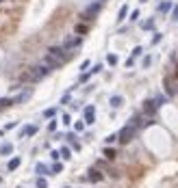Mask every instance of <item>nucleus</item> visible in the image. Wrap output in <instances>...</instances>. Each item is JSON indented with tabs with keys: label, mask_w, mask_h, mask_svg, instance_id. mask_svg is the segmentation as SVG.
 I'll return each instance as SVG.
<instances>
[{
	"label": "nucleus",
	"mask_w": 178,
	"mask_h": 188,
	"mask_svg": "<svg viewBox=\"0 0 178 188\" xmlns=\"http://www.w3.org/2000/svg\"><path fill=\"white\" fill-rule=\"evenodd\" d=\"M68 58H70V52H68L63 46H52V48L48 50V54L43 56V65H48L50 69H57V67H61V65H63Z\"/></svg>",
	"instance_id": "1"
},
{
	"label": "nucleus",
	"mask_w": 178,
	"mask_h": 188,
	"mask_svg": "<svg viewBox=\"0 0 178 188\" xmlns=\"http://www.w3.org/2000/svg\"><path fill=\"white\" fill-rule=\"evenodd\" d=\"M143 125V121H141V117H132L130 119V123H126L124 128H122L120 132H117V141L122 143V145H128V143L135 139V134H137V130Z\"/></svg>",
	"instance_id": "2"
},
{
	"label": "nucleus",
	"mask_w": 178,
	"mask_h": 188,
	"mask_svg": "<svg viewBox=\"0 0 178 188\" xmlns=\"http://www.w3.org/2000/svg\"><path fill=\"white\" fill-rule=\"evenodd\" d=\"M50 71H52V69H50L48 65H43V63H41V65H37V67H33V69L28 71V74H26V78H28L31 82H39V80H43V78H46Z\"/></svg>",
	"instance_id": "3"
},
{
	"label": "nucleus",
	"mask_w": 178,
	"mask_h": 188,
	"mask_svg": "<svg viewBox=\"0 0 178 188\" xmlns=\"http://www.w3.org/2000/svg\"><path fill=\"white\" fill-rule=\"evenodd\" d=\"M161 102H163V97L146 99V102H143V115H146V117H152V115H154V113H157V110H159Z\"/></svg>",
	"instance_id": "4"
},
{
	"label": "nucleus",
	"mask_w": 178,
	"mask_h": 188,
	"mask_svg": "<svg viewBox=\"0 0 178 188\" xmlns=\"http://www.w3.org/2000/svg\"><path fill=\"white\" fill-rule=\"evenodd\" d=\"M100 9H102V2H100V0H98V2H91L85 11H83V20H85V22L93 20V18L98 15V11H100Z\"/></svg>",
	"instance_id": "5"
},
{
	"label": "nucleus",
	"mask_w": 178,
	"mask_h": 188,
	"mask_svg": "<svg viewBox=\"0 0 178 188\" xmlns=\"http://www.w3.org/2000/svg\"><path fill=\"white\" fill-rule=\"evenodd\" d=\"M80 43H83V39H80V35H76V37H68V39L63 41V48L68 50V52H72V50L80 48Z\"/></svg>",
	"instance_id": "6"
},
{
	"label": "nucleus",
	"mask_w": 178,
	"mask_h": 188,
	"mask_svg": "<svg viewBox=\"0 0 178 188\" xmlns=\"http://www.w3.org/2000/svg\"><path fill=\"white\" fill-rule=\"evenodd\" d=\"M83 115H85L83 121H85L87 125H91L93 121H96V108H93V106H85V113H83Z\"/></svg>",
	"instance_id": "7"
},
{
	"label": "nucleus",
	"mask_w": 178,
	"mask_h": 188,
	"mask_svg": "<svg viewBox=\"0 0 178 188\" xmlns=\"http://www.w3.org/2000/svg\"><path fill=\"white\" fill-rule=\"evenodd\" d=\"M176 84H178V82H176L174 78H165V89H167V93H169V95H176V93H178Z\"/></svg>",
	"instance_id": "8"
},
{
	"label": "nucleus",
	"mask_w": 178,
	"mask_h": 188,
	"mask_svg": "<svg viewBox=\"0 0 178 188\" xmlns=\"http://www.w3.org/2000/svg\"><path fill=\"white\" fill-rule=\"evenodd\" d=\"M37 130H39L37 125H26V128H22L20 136H22V139H24V136H35V134H37Z\"/></svg>",
	"instance_id": "9"
},
{
	"label": "nucleus",
	"mask_w": 178,
	"mask_h": 188,
	"mask_svg": "<svg viewBox=\"0 0 178 188\" xmlns=\"http://www.w3.org/2000/svg\"><path fill=\"white\" fill-rule=\"evenodd\" d=\"M109 104H111V108H122V106H124V97H122V95H113L109 99Z\"/></svg>",
	"instance_id": "10"
},
{
	"label": "nucleus",
	"mask_w": 178,
	"mask_h": 188,
	"mask_svg": "<svg viewBox=\"0 0 178 188\" xmlns=\"http://www.w3.org/2000/svg\"><path fill=\"white\" fill-rule=\"evenodd\" d=\"M89 182H102V173L98 169H89V175H87Z\"/></svg>",
	"instance_id": "11"
},
{
	"label": "nucleus",
	"mask_w": 178,
	"mask_h": 188,
	"mask_svg": "<svg viewBox=\"0 0 178 188\" xmlns=\"http://www.w3.org/2000/svg\"><path fill=\"white\" fill-rule=\"evenodd\" d=\"M13 153V145L11 143H2L0 145V156H11Z\"/></svg>",
	"instance_id": "12"
},
{
	"label": "nucleus",
	"mask_w": 178,
	"mask_h": 188,
	"mask_svg": "<svg viewBox=\"0 0 178 188\" xmlns=\"http://www.w3.org/2000/svg\"><path fill=\"white\" fill-rule=\"evenodd\" d=\"M28 97H31V89L28 91H22L18 97H13V104H22V102H26Z\"/></svg>",
	"instance_id": "13"
},
{
	"label": "nucleus",
	"mask_w": 178,
	"mask_h": 188,
	"mask_svg": "<svg viewBox=\"0 0 178 188\" xmlns=\"http://www.w3.org/2000/svg\"><path fill=\"white\" fill-rule=\"evenodd\" d=\"M35 173H37V175H50V169H48L43 162H37V167H35Z\"/></svg>",
	"instance_id": "14"
},
{
	"label": "nucleus",
	"mask_w": 178,
	"mask_h": 188,
	"mask_svg": "<svg viewBox=\"0 0 178 188\" xmlns=\"http://www.w3.org/2000/svg\"><path fill=\"white\" fill-rule=\"evenodd\" d=\"M20 164H22V158H18V156L11 158V160H9V167H7V169H9V173H11V171H15V169L20 167Z\"/></svg>",
	"instance_id": "15"
},
{
	"label": "nucleus",
	"mask_w": 178,
	"mask_h": 188,
	"mask_svg": "<svg viewBox=\"0 0 178 188\" xmlns=\"http://www.w3.org/2000/svg\"><path fill=\"white\" fill-rule=\"evenodd\" d=\"M115 156H117V151H115L113 147H107V149H104V158H107V160H115Z\"/></svg>",
	"instance_id": "16"
},
{
	"label": "nucleus",
	"mask_w": 178,
	"mask_h": 188,
	"mask_svg": "<svg viewBox=\"0 0 178 188\" xmlns=\"http://www.w3.org/2000/svg\"><path fill=\"white\" fill-rule=\"evenodd\" d=\"M126 15H128V4H124V7L120 9V13H117V22H124Z\"/></svg>",
	"instance_id": "17"
},
{
	"label": "nucleus",
	"mask_w": 178,
	"mask_h": 188,
	"mask_svg": "<svg viewBox=\"0 0 178 188\" xmlns=\"http://www.w3.org/2000/svg\"><path fill=\"white\" fill-rule=\"evenodd\" d=\"M169 9H172V2H169V0H165V2L159 4V13H167Z\"/></svg>",
	"instance_id": "18"
},
{
	"label": "nucleus",
	"mask_w": 178,
	"mask_h": 188,
	"mask_svg": "<svg viewBox=\"0 0 178 188\" xmlns=\"http://www.w3.org/2000/svg\"><path fill=\"white\" fill-rule=\"evenodd\" d=\"M59 153H61V158H63V160H70V158H72V149H70V147H61Z\"/></svg>",
	"instance_id": "19"
},
{
	"label": "nucleus",
	"mask_w": 178,
	"mask_h": 188,
	"mask_svg": "<svg viewBox=\"0 0 178 188\" xmlns=\"http://www.w3.org/2000/svg\"><path fill=\"white\" fill-rule=\"evenodd\" d=\"M9 106H13V99L11 97H2L0 99V108H9Z\"/></svg>",
	"instance_id": "20"
},
{
	"label": "nucleus",
	"mask_w": 178,
	"mask_h": 188,
	"mask_svg": "<svg viewBox=\"0 0 178 188\" xmlns=\"http://www.w3.org/2000/svg\"><path fill=\"white\" fill-rule=\"evenodd\" d=\"M50 171H52L50 175H57V173H61V171H63V164H61V162H54V164H52V169H50Z\"/></svg>",
	"instance_id": "21"
},
{
	"label": "nucleus",
	"mask_w": 178,
	"mask_h": 188,
	"mask_svg": "<svg viewBox=\"0 0 178 188\" xmlns=\"http://www.w3.org/2000/svg\"><path fill=\"white\" fill-rule=\"evenodd\" d=\"M35 186H37V188H48V182L43 180V175H39V177H37V182H35Z\"/></svg>",
	"instance_id": "22"
},
{
	"label": "nucleus",
	"mask_w": 178,
	"mask_h": 188,
	"mask_svg": "<svg viewBox=\"0 0 178 188\" xmlns=\"http://www.w3.org/2000/svg\"><path fill=\"white\" fill-rule=\"evenodd\" d=\"M141 54H143V48H141V46H137L135 50H132V54H130V58H132V61H135L137 56H141Z\"/></svg>",
	"instance_id": "23"
},
{
	"label": "nucleus",
	"mask_w": 178,
	"mask_h": 188,
	"mask_svg": "<svg viewBox=\"0 0 178 188\" xmlns=\"http://www.w3.org/2000/svg\"><path fill=\"white\" fill-rule=\"evenodd\" d=\"M54 115H57V108H48V110H43V117H46V119H52Z\"/></svg>",
	"instance_id": "24"
},
{
	"label": "nucleus",
	"mask_w": 178,
	"mask_h": 188,
	"mask_svg": "<svg viewBox=\"0 0 178 188\" xmlns=\"http://www.w3.org/2000/svg\"><path fill=\"white\" fill-rule=\"evenodd\" d=\"M152 26H154V20H146V22H141V28H143V30H150Z\"/></svg>",
	"instance_id": "25"
},
{
	"label": "nucleus",
	"mask_w": 178,
	"mask_h": 188,
	"mask_svg": "<svg viewBox=\"0 0 178 188\" xmlns=\"http://www.w3.org/2000/svg\"><path fill=\"white\" fill-rule=\"evenodd\" d=\"M87 32V24H78L76 26V35H85Z\"/></svg>",
	"instance_id": "26"
},
{
	"label": "nucleus",
	"mask_w": 178,
	"mask_h": 188,
	"mask_svg": "<svg viewBox=\"0 0 178 188\" xmlns=\"http://www.w3.org/2000/svg\"><path fill=\"white\" fill-rule=\"evenodd\" d=\"M107 63H109V65H117V56H115V54H109V56H107Z\"/></svg>",
	"instance_id": "27"
},
{
	"label": "nucleus",
	"mask_w": 178,
	"mask_h": 188,
	"mask_svg": "<svg viewBox=\"0 0 178 188\" xmlns=\"http://www.w3.org/2000/svg\"><path fill=\"white\" fill-rule=\"evenodd\" d=\"M100 69H102V65H100V63H98V65H93V69H89V71H87V74H89V76H93V74H98V71H100Z\"/></svg>",
	"instance_id": "28"
},
{
	"label": "nucleus",
	"mask_w": 178,
	"mask_h": 188,
	"mask_svg": "<svg viewBox=\"0 0 178 188\" xmlns=\"http://www.w3.org/2000/svg\"><path fill=\"white\" fill-rule=\"evenodd\" d=\"M104 141H107V145H111V143H115V141H117V134H109Z\"/></svg>",
	"instance_id": "29"
},
{
	"label": "nucleus",
	"mask_w": 178,
	"mask_h": 188,
	"mask_svg": "<svg viewBox=\"0 0 178 188\" xmlns=\"http://www.w3.org/2000/svg\"><path fill=\"white\" fill-rule=\"evenodd\" d=\"M161 39H163V35H161V32H154V37H152V46H154V43H159Z\"/></svg>",
	"instance_id": "30"
},
{
	"label": "nucleus",
	"mask_w": 178,
	"mask_h": 188,
	"mask_svg": "<svg viewBox=\"0 0 178 188\" xmlns=\"http://www.w3.org/2000/svg\"><path fill=\"white\" fill-rule=\"evenodd\" d=\"M137 20H139V9H135L130 13V22H137Z\"/></svg>",
	"instance_id": "31"
},
{
	"label": "nucleus",
	"mask_w": 178,
	"mask_h": 188,
	"mask_svg": "<svg viewBox=\"0 0 178 188\" xmlns=\"http://www.w3.org/2000/svg\"><path fill=\"white\" fill-rule=\"evenodd\" d=\"M83 128H85V123H83V121H76V123H74V130H76V132H80Z\"/></svg>",
	"instance_id": "32"
},
{
	"label": "nucleus",
	"mask_w": 178,
	"mask_h": 188,
	"mask_svg": "<svg viewBox=\"0 0 178 188\" xmlns=\"http://www.w3.org/2000/svg\"><path fill=\"white\" fill-rule=\"evenodd\" d=\"M172 20H174V22H178V7H174V9H172Z\"/></svg>",
	"instance_id": "33"
},
{
	"label": "nucleus",
	"mask_w": 178,
	"mask_h": 188,
	"mask_svg": "<svg viewBox=\"0 0 178 188\" xmlns=\"http://www.w3.org/2000/svg\"><path fill=\"white\" fill-rule=\"evenodd\" d=\"M48 130H50V132L57 130V121H50V123H48Z\"/></svg>",
	"instance_id": "34"
},
{
	"label": "nucleus",
	"mask_w": 178,
	"mask_h": 188,
	"mask_svg": "<svg viewBox=\"0 0 178 188\" xmlns=\"http://www.w3.org/2000/svg\"><path fill=\"white\" fill-rule=\"evenodd\" d=\"M150 63H152V56H146V58H143V67H150Z\"/></svg>",
	"instance_id": "35"
},
{
	"label": "nucleus",
	"mask_w": 178,
	"mask_h": 188,
	"mask_svg": "<svg viewBox=\"0 0 178 188\" xmlns=\"http://www.w3.org/2000/svg\"><path fill=\"white\" fill-rule=\"evenodd\" d=\"M70 121H72V117H70L68 113H65V115H63V123H65V125H70Z\"/></svg>",
	"instance_id": "36"
},
{
	"label": "nucleus",
	"mask_w": 178,
	"mask_h": 188,
	"mask_svg": "<svg viewBox=\"0 0 178 188\" xmlns=\"http://www.w3.org/2000/svg\"><path fill=\"white\" fill-rule=\"evenodd\" d=\"M68 102H70V93H65V95L61 97V104H68Z\"/></svg>",
	"instance_id": "37"
},
{
	"label": "nucleus",
	"mask_w": 178,
	"mask_h": 188,
	"mask_svg": "<svg viewBox=\"0 0 178 188\" xmlns=\"http://www.w3.org/2000/svg\"><path fill=\"white\" fill-rule=\"evenodd\" d=\"M50 156H52V160H59V158H61V153H59V151H52Z\"/></svg>",
	"instance_id": "38"
},
{
	"label": "nucleus",
	"mask_w": 178,
	"mask_h": 188,
	"mask_svg": "<svg viewBox=\"0 0 178 188\" xmlns=\"http://www.w3.org/2000/svg\"><path fill=\"white\" fill-rule=\"evenodd\" d=\"M2 134H4V130H0V136H2Z\"/></svg>",
	"instance_id": "39"
},
{
	"label": "nucleus",
	"mask_w": 178,
	"mask_h": 188,
	"mask_svg": "<svg viewBox=\"0 0 178 188\" xmlns=\"http://www.w3.org/2000/svg\"><path fill=\"white\" fill-rule=\"evenodd\" d=\"M100 2H104V0H100Z\"/></svg>",
	"instance_id": "40"
},
{
	"label": "nucleus",
	"mask_w": 178,
	"mask_h": 188,
	"mask_svg": "<svg viewBox=\"0 0 178 188\" xmlns=\"http://www.w3.org/2000/svg\"><path fill=\"white\" fill-rule=\"evenodd\" d=\"M0 2H4V0H0Z\"/></svg>",
	"instance_id": "41"
}]
</instances>
